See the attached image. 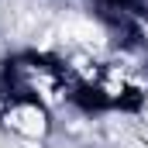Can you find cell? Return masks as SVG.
<instances>
[{"label":"cell","mask_w":148,"mask_h":148,"mask_svg":"<svg viewBox=\"0 0 148 148\" xmlns=\"http://www.w3.org/2000/svg\"><path fill=\"white\" fill-rule=\"evenodd\" d=\"M0 148H7V145H3V138H0Z\"/></svg>","instance_id":"cell-2"},{"label":"cell","mask_w":148,"mask_h":148,"mask_svg":"<svg viewBox=\"0 0 148 148\" xmlns=\"http://www.w3.org/2000/svg\"><path fill=\"white\" fill-rule=\"evenodd\" d=\"M0 127L17 141L41 145L52 131V117H48V107L38 100H7L0 103Z\"/></svg>","instance_id":"cell-1"}]
</instances>
